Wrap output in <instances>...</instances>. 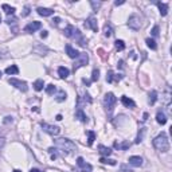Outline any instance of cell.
Wrapping results in <instances>:
<instances>
[{"label": "cell", "mask_w": 172, "mask_h": 172, "mask_svg": "<svg viewBox=\"0 0 172 172\" xmlns=\"http://www.w3.org/2000/svg\"><path fill=\"white\" fill-rule=\"evenodd\" d=\"M55 149H59L60 153L63 155H71L74 151H77V147L69 139H58L55 140Z\"/></svg>", "instance_id": "1"}, {"label": "cell", "mask_w": 172, "mask_h": 172, "mask_svg": "<svg viewBox=\"0 0 172 172\" xmlns=\"http://www.w3.org/2000/svg\"><path fill=\"white\" fill-rule=\"evenodd\" d=\"M65 36H67V38H71V39H77V42H78L79 46H82V47H85L86 46V39H85L83 36H82L81 31L78 30V28H76L74 26H71V24H69L66 28H65Z\"/></svg>", "instance_id": "2"}, {"label": "cell", "mask_w": 172, "mask_h": 172, "mask_svg": "<svg viewBox=\"0 0 172 172\" xmlns=\"http://www.w3.org/2000/svg\"><path fill=\"white\" fill-rule=\"evenodd\" d=\"M153 147L155 149H157L159 152H167L169 149V141H168V137L164 132H161L156 139L153 140Z\"/></svg>", "instance_id": "3"}, {"label": "cell", "mask_w": 172, "mask_h": 172, "mask_svg": "<svg viewBox=\"0 0 172 172\" xmlns=\"http://www.w3.org/2000/svg\"><path fill=\"white\" fill-rule=\"evenodd\" d=\"M116 102H117V98H116V96L113 93H106L105 94V97H104V106L106 108V110H108L109 113L113 110Z\"/></svg>", "instance_id": "4"}, {"label": "cell", "mask_w": 172, "mask_h": 172, "mask_svg": "<svg viewBox=\"0 0 172 172\" xmlns=\"http://www.w3.org/2000/svg\"><path fill=\"white\" fill-rule=\"evenodd\" d=\"M128 27L135 31L140 30V27H141V19H140V16L136 15V14L130 15L129 19H128Z\"/></svg>", "instance_id": "5"}, {"label": "cell", "mask_w": 172, "mask_h": 172, "mask_svg": "<svg viewBox=\"0 0 172 172\" xmlns=\"http://www.w3.org/2000/svg\"><path fill=\"white\" fill-rule=\"evenodd\" d=\"M88 62H89V55L86 54V53H79L78 58H77L76 62H74V70H78L79 67L88 65Z\"/></svg>", "instance_id": "6"}, {"label": "cell", "mask_w": 172, "mask_h": 172, "mask_svg": "<svg viewBox=\"0 0 172 172\" xmlns=\"http://www.w3.org/2000/svg\"><path fill=\"white\" fill-rule=\"evenodd\" d=\"M8 82H9V85L15 86L16 89H19V90H22V91H27L28 90V86H27V83H26L24 81H20V79H16V78H9Z\"/></svg>", "instance_id": "7"}, {"label": "cell", "mask_w": 172, "mask_h": 172, "mask_svg": "<svg viewBox=\"0 0 172 172\" xmlns=\"http://www.w3.org/2000/svg\"><path fill=\"white\" fill-rule=\"evenodd\" d=\"M40 127L45 132H47L48 135H51V136H58L60 132V129L58 127H54V125H48L46 122H40Z\"/></svg>", "instance_id": "8"}, {"label": "cell", "mask_w": 172, "mask_h": 172, "mask_svg": "<svg viewBox=\"0 0 172 172\" xmlns=\"http://www.w3.org/2000/svg\"><path fill=\"white\" fill-rule=\"evenodd\" d=\"M77 166L81 168L82 172H91V169H93V167L89 163H86L83 157H78V159H77Z\"/></svg>", "instance_id": "9"}, {"label": "cell", "mask_w": 172, "mask_h": 172, "mask_svg": "<svg viewBox=\"0 0 172 172\" xmlns=\"http://www.w3.org/2000/svg\"><path fill=\"white\" fill-rule=\"evenodd\" d=\"M42 27V23L40 22H32V23H28L26 27H24V31L28 34H32L35 32L36 30H39V28Z\"/></svg>", "instance_id": "10"}, {"label": "cell", "mask_w": 172, "mask_h": 172, "mask_svg": "<svg viewBox=\"0 0 172 172\" xmlns=\"http://www.w3.org/2000/svg\"><path fill=\"white\" fill-rule=\"evenodd\" d=\"M85 27H86V28H90V30H93L94 32H97V31H98L97 20L93 18V16H90V18L86 19V22H85Z\"/></svg>", "instance_id": "11"}, {"label": "cell", "mask_w": 172, "mask_h": 172, "mask_svg": "<svg viewBox=\"0 0 172 172\" xmlns=\"http://www.w3.org/2000/svg\"><path fill=\"white\" fill-rule=\"evenodd\" d=\"M121 78H122V76H117V74H114L112 70H110V71H108V76H106V81H108L109 83H113V82H118Z\"/></svg>", "instance_id": "12"}, {"label": "cell", "mask_w": 172, "mask_h": 172, "mask_svg": "<svg viewBox=\"0 0 172 172\" xmlns=\"http://www.w3.org/2000/svg\"><path fill=\"white\" fill-rule=\"evenodd\" d=\"M128 161H129V164L133 167H141L142 166V157H140V156H130Z\"/></svg>", "instance_id": "13"}, {"label": "cell", "mask_w": 172, "mask_h": 172, "mask_svg": "<svg viewBox=\"0 0 172 172\" xmlns=\"http://www.w3.org/2000/svg\"><path fill=\"white\" fill-rule=\"evenodd\" d=\"M66 54L69 55L70 58H73V59H77V58H78V55H79V53L77 51L76 48H73V46L66 45Z\"/></svg>", "instance_id": "14"}, {"label": "cell", "mask_w": 172, "mask_h": 172, "mask_svg": "<svg viewBox=\"0 0 172 172\" xmlns=\"http://www.w3.org/2000/svg\"><path fill=\"white\" fill-rule=\"evenodd\" d=\"M121 102H122L124 106H127V108H135V106H136L135 101H133L132 98H129V97H127V96L121 97Z\"/></svg>", "instance_id": "15"}, {"label": "cell", "mask_w": 172, "mask_h": 172, "mask_svg": "<svg viewBox=\"0 0 172 172\" xmlns=\"http://www.w3.org/2000/svg\"><path fill=\"white\" fill-rule=\"evenodd\" d=\"M36 11H38V14H39L40 16H51L53 14H54V9H51V8H43V7H39Z\"/></svg>", "instance_id": "16"}, {"label": "cell", "mask_w": 172, "mask_h": 172, "mask_svg": "<svg viewBox=\"0 0 172 172\" xmlns=\"http://www.w3.org/2000/svg\"><path fill=\"white\" fill-rule=\"evenodd\" d=\"M157 7H159V9H160V15L161 16H166L167 14H168V4L167 3H160V1H157Z\"/></svg>", "instance_id": "17"}, {"label": "cell", "mask_w": 172, "mask_h": 172, "mask_svg": "<svg viewBox=\"0 0 172 172\" xmlns=\"http://www.w3.org/2000/svg\"><path fill=\"white\" fill-rule=\"evenodd\" d=\"M58 74H59V77L60 78H67L69 77V74H70V71H69V69L67 67H63V66H60V67H58Z\"/></svg>", "instance_id": "18"}, {"label": "cell", "mask_w": 172, "mask_h": 172, "mask_svg": "<svg viewBox=\"0 0 172 172\" xmlns=\"http://www.w3.org/2000/svg\"><path fill=\"white\" fill-rule=\"evenodd\" d=\"M76 118H78V120L82 121V122H86V121H88V117H86V114L83 113L82 109H77L76 110Z\"/></svg>", "instance_id": "19"}, {"label": "cell", "mask_w": 172, "mask_h": 172, "mask_svg": "<svg viewBox=\"0 0 172 172\" xmlns=\"http://www.w3.org/2000/svg\"><path fill=\"white\" fill-rule=\"evenodd\" d=\"M156 121L159 122L160 125H164L167 122V117H166V114H164L163 112H157V114H156Z\"/></svg>", "instance_id": "20"}, {"label": "cell", "mask_w": 172, "mask_h": 172, "mask_svg": "<svg viewBox=\"0 0 172 172\" xmlns=\"http://www.w3.org/2000/svg\"><path fill=\"white\" fill-rule=\"evenodd\" d=\"M18 73H19V67L16 65H12V66L6 69V74H8V76H14V74H18Z\"/></svg>", "instance_id": "21"}, {"label": "cell", "mask_w": 172, "mask_h": 172, "mask_svg": "<svg viewBox=\"0 0 172 172\" xmlns=\"http://www.w3.org/2000/svg\"><path fill=\"white\" fill-rule=\"evenodd\" d=\"M1 8H3V11H6V14L7 15H14V14H15V7H11V6H8V4H3V6H1Z\"/></svg>", "instance_id": "22"}, {"label": "cell", "mask_w": 172, "mask_h": 172, "mask_svg": "<svg viewBox=\"0 0 172 172\" xmlns=\"http://www.w3.org/2000/svg\"><path fill=\"white\" fill-rule=\"evenodd\" d=\"M82 102L89 104V105H90V104H91V97L89 96V94H85L83 97H79V98H78V106L81 105Z\"/></svg>", "instance_id": "23"}, {"label": "cell", "mask_w": 172, "mask_h": 172, "mask_svg": "<svg viewBox=\"0 0 172 172\" xmlns=\"http://www.w3.org/2000/svg\"><path fill=\"white\" fill-rule=\"evenodd\" d=\"M98 149H100V153L102 155V156H109V155L112 153V149L108 148V147H105V145H100Z\"/></svg>", "instance_id": "24"}, {"label": "cell", "mask_w": 172, "mask_h": 172, "mask_svg": "<svg viewBox=\"0 0 172 172\" xmlns=\"http://www.w3.org/2000/svg\"><path fill=\"white\" fill-rule=\"evenodd\" d=\"M66 98H67V94H66L65 90H59L58 94H57V97H55V100H57L58 102H62V101H65Z\"/></svg>", "instance_id": "25"}, {"label": "cell", "mask_w": 172, "mask_h": 172, "mask_svg": "<svg viewBox=\"0 0 172 172\" xmlns=\"http://www.w3.org/2000/svg\"><path fill=\"white\" fill-rule=\"evenodd\" d=\"M156 100H157V91H156V90L149 91V98H148V102L151 104V105H153V104L156 102Z\"/></svg>", "instance_id": "26"}, {"label": "cell", "mask_w": 172, "mask_h": 172, "mask_svg": "<svg viewBox=\"0 0 172 172\" xmlns=\"http://www.w3.org/2000/svg\"><path fill=\"white\" fill-rule=\"evenodd\" d=\"M43 86H45V82H43V79H36L35 83H34V89H35L36 91H40L43 89Z\"/></svg>", "instance_id": "27"}, {"label": "cell", "mask_w": 172, "mask_h": 172, "mask_svg": "<svg viewBox=\"0 0 172 172\" xmlns=\"http://www.w3.org/2000/svg\"><path fill=\"white\" fill-rule=\"evenodd\" d=\"M113 34V28H112V26H110V24H105V26H104V35L105 36H110Z\"/></svg>", "instance_id": "28"}, {"label": "cell", "mask_w": 172, "mask_h": 172, "mask_svg": "<svg viewBox=\"0 0 172 172\" xmlns=\"http://www.w3.org/2000/svg\"><path fill=\"white\" fill-rule=\"evenodd\" d=\"M88 136H89V140H88V144L89 145H93L94 140H96V133L93 130H88Z\"/></svg>", "instance_id": "29"}, {"label": "cell", "mask_w": 172, "mask_h": 172, "mask_svg": "<svg viewBox=\"0 0 172 172\" xmlns=\"http://www.w3.org/2000/svg\"><path fill=\"white\" fill-rule=\"evenodd\" d=\"M114 43H116V48H117L118 51H122V50H124V48H125V43H124V40L117 39Z\"/></svg>", "instance_id": "30"}, {"label": "cell", "mask_w": 172, "mask_h": 172, "mask_svg": "<svg viewBox=\"0 0 172 172\" xmlns=\"http://www.w3.org/2000/svg\"><path fill=\"white\" fill-rule=\"evenodd\" d=\"M130 147V144L128 141L122 142V144H118V142H114V148H118V149H128Z\"/></svg>", "instance_id": "31"}, {"label": "cell", "mask_w": 172, "mask_h": 172, "mask_svg": "<svg viewBox=\"0 0 172 172\" xmlns=\"http://www.w3.org/2000/svg\"><path fill=\"white\" fill-rule=\"evenodd\" d=\"M145 43H147V45H148V47H149V48H152V50H156V48H157L156 42H155L153 39H151V38H148V39L145 40Z\"/></svg>", "instance_id": "32"}, {"label": "cell", "mask_w": 172, "mask_h": 172, "mask_svg": "<svg viewBox=\"0 0 172 172\" xmlns=\"http://www.w3.org/2000/svg\"><path fill=\"white\" fill-rule=\"evenodd\" d=\"M98 79H100V70L94 69L93 73H91V81L96 82V81H98Z\"/></svg>", "instance_id": "33"}, {"label": "cell", "mask_w": 172, "mask_h": 172, "mask_svg": "<svg viewBox=\"0 0 172 172\" xmlns=\"http://www.w3.org/2000/svg\"><path fill=\"white\" fill-rule=\"evenodd\" d=\"M100 161L102 164H110V166H116V160H112V159H106V157H101Z\"/></svg>", "instance_id": "34"}, {"label": "cell", "mask_w": 172, "mask_h": 172, "mask_svg": "<svg viewBox=\"0 0 172 172\" xmlns=\"http://www.w3.org/2000/svg\"><path fill=\"white\" fill-rule=\"evenodd\" d=\"M57 90V88H55L54 85H47V86H46V93L47 94H50V96H51V94H54V91Z\"/></svg>", "instance_id": "35"}, {"label": "cell", "mask_w": 172, "mask_h": 172, "mask_svg": "<svg viewBox=\"0 0 172 172\" xmlns=\"http://www.w3.org/2000/svg\"><path fill=\"white\" fill-rule=\"evenodd\" d=\"M8 57V50L7 48H0V59H6Z\"/></svg>", "instance_id": "36"}, {"label": "cell", "mask_w": 172, "mask_h": 172, "mask_svg": "<svg viewBox=\"0 0 172 172\" xmlns=\"http://www.w3.org/2000/svg\"><path fill=\"white\" fill-rule=\"evenodd\" d=\"M55 151H57L55 148H48V153L51 155V159H53V160H55V159L58 157V155H57V152H55Z\"/></svg>", "instance_id": "37"}, {"label": "cell", "mask_w": 172, "mask_h": 172, "mask_svg": "<svg viewBox=\"0 0 172 172\" xmlns=\"http://www.w3.org/2000/svg\"><path fill=\"white\" fill-rule=\"evenodd\" d=\"M90 4H91V7H93V11H96V12H97V9L101 7V1H97V3L96 1H90Z\"/></svg>", "instance_id": "38"}, {"label": "cell", "mask_w": 172, "mask_h": 172, "mask_svg": "<svg viewBox=\"0 0 172 172\" xmlns=\"http://www.w3.org/2000/svg\"><path fill=\"white\" fill-rule=\"evenodd\" d=\"M159 31H160V28H159V26H155L153 28H152V35L153 36H159Z\"/></svg>", "instance_id": "39"}, {"label": "cell", "mask_w": 172, "mask_h": 172, "mask_svg": "<svg viewBox=\"0 0 172 172\" xmlns=\"http://www.w3.org/2000/svg\"><path fill=\"white\" fill-rule=\"evenodd\" d=\"M6 22H7V23H8V24H12V23H15V22H16V18H15V16H14V15H12V16H8Z\"/></svg>", "instance_id": "40"}, {"label": "cell", "mask_w": 172, "mask_h": 172, "mask_svg": "<svg viewBox=\"0 0 172 172\" xmlns=\"http://www.w3.org/2000/svg\"><path fill=\"white\" fill-rule=\"evenodd\" d=\"M144 132H145V129H141V135L139 133V136H137V139H136V142L139 144V142H141V140H142V135H144Z\"/></svg>", "instance_id": "41"}, {"label": "cell", "mask_w": 172, "mask_h": 172, "mask_svg": "<svg viewBox=\"0 0 172 172\" xmlns=\"http://www.w3.org/2000/svg\"><path fill=\"white\" fill-rule=\"evenodd\" d=\"M4 145H6V139L0 136V151H1V149L4 148Z\"/></svg>", "instance_id": "42"}, {"label": "cell", "mask_w": 172, "mask_h": 172, "mask_svg": "<svg viewBox=\"0 0 172 172\" xmlns=\"http://www.w3.org/2000/svg\"><path fill=\"white\" fill-rule=\"evenodd\" d=\"M27 15H30V7L26 6L24 7V12L22 14V16H27Z\"/></svg>", "instance_id": "43"}, {"label": "cell", "mask_w": 172, "mask_h": 172, "mask_svg": "<svg viewBox=\"0 0 172 172\" xmlns=\"http://www.w3.org/2000/svg\"><path fill=\"white\" fill-rule=\"evenodd\" d=\"M121 172H133V171L132 169H129V168H127L125 164H122V166H121Z\"/></svg>", "instance_id": "44"}, {"label": "cell", "mask_w": 172, "mask_h": 172, "mask_svg": "<svg viewBox=\"0 0 172 172\" xmlns=\"http://www.w3.org/2000/svg\"><path fill=\"white\" fill-rule=\"evenodd\" d=\"M82 82H83L86 86H90V83H91V81H89V79H86V78H83L82 79Z\"/></svg>", "instance_id": "45"}, {"label": "cell", "mask_w": 172, "mask_h": 172, "mask_svg": "<svg viewBox=\"0 0 172 172\" xmlns=\"http://www.w3.org/2000/svg\"><path fill=\"white\" fill-rule=\"evenodd\" d=\"M59 22H60L59 18H55L54 20H53V26H54V24H59Z\"/></svg>", "instance_id": "46"}, {"label": "cell", "mask_w": 172, "mask_h": 172, "mask_svg": "<svg viewBox=\"0 0 172 172\" xmlns=\"http://www.w3.org/2000/svg\"><path fill=\"white\" fill-rule=\"evenodd\" d=\"M124 3H125L124 0H120V1H118V0H117V1H116V3H114V6H121V4H124Z\"/></svg>", "instance_id": "47"}, {"label": "cell", "mask_w": 172, "mask_h": 172, "mask_svg": "<svg viewBox=\"0 0 172 172\" xmlns=\"http://www.w3.org/2000/svg\"><path fill=\"white\" fill-rule=\"evenodd\" d=\"M40 36H42V38H46V36H47V31H42Z\"/></svg>", "instance_id": "48"}, {"label": "cell", "mask_w": 172, "mask_h": 172, "mask_svg": "<svg viewBox=\"0 0 172 172\" xmlns=\"http://www.w3.org/2000/svg\"><path fill=\"white\" fill-rule=\"evenodd\" d=\"M30 172H42V171H39V169H36V168H32Z\"/></svg>", "instance_id": "49"}, {"label": "cell", "mask_w": 172, "mask_h": 172, "mask_svg": "<svg viewBox=\"0 0 172 172\" xmlns=\"http://www.w3.org/2000/svg\"><path fill=\"white\" fill-rule=\"evenodd\" d=\"M57 120H58V121H60V120H62V116L58 114V116H57Z\"/></svg>", "instance_id": "50"}, {"label": "cell", "mask_w": 172, "mask_h": 172, "mask_svg": "<svg viewBox=\"0 0 172 172\" xmlns=\"http://www.w3.org/2000/svg\"><path fill=\"white\" fill-rule=\"evenodd\" d=\"M14 172H22V171H20V169H15V171H14Z\"/></svg>", "instance_id": "51"}, {"label": "cell", "mask_w": 172, "mask_h": 172, "mask_svg": "<svg viewBox=\"0 0 172 172\" xmlns=\"http://www.w3.org/2000/svg\"><path fill=\"white\" fill-rule=\"evenodd\" d=\"M0 78H1V71H0Z\"/></svg>", "instance_id": "52"}, {"label": "cell", "mask_w": 172, "mask_h": 172, "mask_svg": "<svg viewBox=\"0 0 172 172\" xmlns=\"http://www.w3.org/2000/svg\"><path fill=\"white\" fill-rule=\"evenodd\" d=\"M0 22H1V16H0Z\"/></svg>", "instance_id": "53"}, {"label": "cell", "mask_w": 172, "mask_h": 172, "mask_svg": "<svg viewBox=\"0 0 172 172\" xmlns=\"http://www.w3.org/2000/svg\"><path fill=\"white\" fill-rule=\"evenodd\" d=\"M79 172H82V171H79Z\"/></svg>", "instance_id": "54"}]
</instances>
